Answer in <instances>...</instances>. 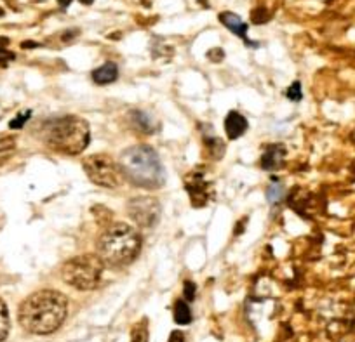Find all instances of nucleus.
<instances>
[{"instance_id": "nucleus-19", "label": "nucleus", "mask_w": 355, "mask_h": 342, "mask_svg": "<svg viewBox=\"0 0 355 342\" xmlns=\"http://www.w3.org/2000/svg\"><path fill=\"white\" fill-rule=\"evenodd\" d=\"M282 197H284V188L279 183H272L270 188L266 190V198H268L270 204H279L282 200Z\"/></svg>"}, {"instance_id": "nucleus-6", "label": "nucleus", "mask_w": 355, "mask_h": 342, "mask_svg": "<svg viewBox=\"0 0 355 342\" xmlns=\"http://www.w3.org/2000/svg\"><path fill=\"white\" fill-rule=\"evenodd\" d=\"M82 165H84L89 181L101 188L115 190L124 181V176H122L119 163L112 156L103 155V153L87 156V159H84Z\"/></svg>"}, {"instance_id": "nucleus-15", "label": "nucleus", "mask_w": 355, "mask_h": 342, "mask_svg": "<svg viewBox=\"0 0 355 342\" xmlns=\"http://www.w3.org/2000/svg\"><path fill=\"white\" fill-rule=\"evenodd\" d=\"M9 328H11V320H9L8 306L0 299V342L6 341V337L9 335Z\"/></svg>"}, {"instance_id": "nucleus-22", "label": "nucleus", "mask_w": 355, "mask_h": 342, "mask_svg": "<svg viewBox=\"0 0 355 342\" xmlns=\"http://www.w3.org/2000/svg\"><path fill=\"white\" fill-rule=\"evenodd\" d=\"M252 23H256V25H261V23H266L268 19H270V15L265 11V9H256L254 12H252Z\"/></svg>"}, {"instance_id": "nucleus-5", "label": "nucleus", "mask_w": 355, "mask_h": 342, "mask_svg": "<svg viewBox=\"0 0 355 342\" xmlns=\"http://www.w3.org/2000/svg\"><path fill=\"white\" fill-rule=\"evenodd\" d=\"M103 261L98 255L84 254L70 259L61 268L64 283L77 290H93L100 283L103 275Z\"/></svg>"}, {"instance_id": "nucleus-20", "label": "nucleus", "mask_w": 355, "mask_h": 342, "mask_svg": "<svg viewBox=\"0 0 355 342\" xmlns=\"http://www.w3.org/2000/svg\"><path fill=\"white\" fill-rule=\"evenodd\" d=\"M30 117H32V111H30V109L18 113V117H15L11 122H9V127H11V129H21L23 125H25L26 122L30 120Z\"/></svg>"}, {"instance_id": "nucleus-8", "label": "nucleus", "mask_w": 355, "mask_h": 342, "mask_svg": "<svg viewBox=\"0 0 355 342\" xmlns=\"http://www.w3.org/2000/svg\"><path fill=\"white\" fill-rule=\"evenodd\" d=\"M187 190H189L193 207L200 208L207 204V184L202 174H192L187 179Z\"/></svg>"}, {"instance_id": "nucleus-27", "label": "nucleus", "mask_w": 355, "mask_h": 342, "mask_svg": "<svg viewBox=\"0 0 355 342\" xmlns=\"http://www.w3.org/2000/svg\"><path fill=\"white\" fill-rule=\"evenodd\" d=\"M8 46H9V39H6V37H0V49H6Z\"/></svg>"}, {"instance_id": "nucleus-10", "label": "nucleus", "mask_w": 355, "mask_h": 342, "mask_svg": "<svg viewBox=\"0 0 355 342\" xmlns=\"http://www.w3.org/2000/svg\"><path fill=\"white\" fill-rule=\"evenodd\" d=\"M286 159V148L282 145H270L263 152L259 159V167L265 170H277L281 169Z\"/></svg>"}, {"instance_id": "nucleus-17", "label": "nucleus", "mask_w": 355, "mask_h": 342, "mask_svg": "<svg viewBox=\"0 0 355 342\" xmlns=\"http://www.w3.org/2000/svg\"><path fill=\"white\" fill-rule=\"evenodd\" d=\"M131 342H148V327H146V320L139 321V323L132 328Z\"/></svg>"}, {"instance_id": "nucleus-25", "label": "nucleus", "mask_w": 355, "mask_h": 342, "mask_svg": "<svg viewBox=\"0 0 355 342\" xmlns=\"http://www.w3.org/2000/svg\"><path fill=\"white\" fill-rule=\"evenodd\" d=\"M167 342H185V335H183V332L174 330V332H171L169 341Z\"/></svg>"}, {"instance_id": "nucleus-18", "label": "nucleus", "mask_w": 355, "mask_h": 342, "mask_svg": "<svg viewBox=\"0 0 355 342\" xmlns=\"http://www.w3.org/2000/svg\"><path fill=\"white\" fill-rule=\"evenodd\" d=\"M204 141H206L207 150H209V153L214 156V159H221V156H223L225 145L220 141V139H216V138H206V139H204Z\"/></svg>"}, {"instance_id": "nucleus-23", "label": "nucleus", "mask_w": 355, "mask_h": 342, "mask_svg": "<svg viewBox=\"0 0 355 342\" xmlns=\"http://www.w3.org/2000/svg\"><path fill=\"white\" fill-rule=\"evenodd\" d=\"M196 294H197V285L193 282H190V280H187L185 282V300L187 303H192V300L196 299Z\"/></svg>"}, {"instance_id": "nucleus-12", "label": "nucleus", "mask_w": 355, "mask_h": 342, "mask_svg": "<svg viewBox=\"0 0 355 342\" xmlns=\"http://www.w3.org/2000/svg\"><path fill=\"white\" fill-rule=\"evenodd\" d=\"M91 77H93L94 84H98V85L112 84V82H115L119 78V68H117V64L112 63V61H108V63L101 64L100 68H96Z\"/></svg>"}, {"instance_id": "nucleus-14", "label": "nucleus", "mask_w": 355, "mask_h": 342, "mask_svg": "<svg viewBox=\"0 0 355 342\" xmlns=\"http://www.w3.org/2000/svg\"><path fill=\"white\" fill-rule=\"evenodd\" d=\"M174 321L178 325H189L192 321V309L187 300H176L174 304Z\"/></svg>"}, {"instance_id": "nucleus-1", "label": "nucleus", "mask_w": 355, "mask_h": 342, "mask_svg": "<svg viewBox=\"0 0 355 342\" xmlns=\"http://www.w3.org/2000/svg\"><path fill=\"white\" fill-rule=\"evenodd\" d=\"M68 316V299L58 290H39L21 303L18 311L19 325L35 335H49L64 323Z\"/></svg>"}, {"instance_id": "nucleus-11", "label": "nucleus", "mask_w": 355, "mask_h": 342, "mask_svg": "<svg viewBox=\"0 0 355 342\" xmlns=\"http://www.w3.org/2000/svg\"><path fill=\"white\" fill-rule=\"evenodd\" d=\"M248 127V118L244 115H241L239 111H230L227 115V118H225V132H227V136L230 139H239L241 136H244Z\"/></svg>"}, {"instance_id": "nucleus-21", "label": "nucleus", "mask_w": 355, "mask_h": 342, "mask_svg": "<svg viewBox=\"0 0 355 342\" xmlns=\"http://www.w3.org/2000/svg\"><path fill=\"white\" fill-rule=\"evenodd\" d=\"M286 96H288V99H291V101H295V102L302 101V98H303L302 84H300V82H295V84H293L291 87L286 91Z\"/></svg>"}, {"instance_id": "nucleus-16", "label": "nucleus", "mask_w": 355, "mask_h": 342, "mask_svg": "<svg viewBox=\"0 0 355 342\" xmlns=\"http://www.w3.org/2000/svg\"><path fill=\"white\" fill-rule=\"evenodd\" d=\"M16 148V143L12 138H0V165L12 155Z\"/></svg>"}, {"instance_id": "nucleus-2", "label": "nucleus", "mask_w": 355, "mask_h": 342, "mask_svg": "<svg viewBox=\"0 0 355 342\" xmlns=\"http://www.w3.org/2000/svg\"><path fill=\"white\" fill-rule=\"evenodd\" d=\"M121 172L125 181L132 186L145 188V190H157L166 183V172H164L160 156L152 146L136 145L122 152Z\"/></svg>"}, {"instance_id": "nucleus-7", "label": "nucleus", "mask_w": 355, "mask_h": 342, "mask_svg": "<svg viewBox=\"0 0 355 342\" xmlns=\"http://www.w3.org/2000/svg\"><path fill=\"white\" fill-rule=\"evenodd\" d=\"M128 214L141 228H153V226L159 224L162 207H160L157 198L138 197L129 200Z\"/></svg>"}, {"instance_id": "nucleus-3", "label": "nucleus", "mask_w": 355, "mask_h": 342, "mask_svg": "<svg viewBox=\"0 0 355 342\" xmlns=\"http://www.w3.org/2000/svg\"><path fill=\"white\" fill-rule=\"evenodd\" d=\"M96 255L103 264L122 268L129 266L141 252V237L132 226L114 222L98 238Z\"/></svg>"}, {"instance_id": "nucleus-13", "label": "nucleus", "mask_w": 355, "mask_h": 342, "mask_svg": "<svg viewBox=\"0 0 355 342\" xmlns=\"http://www.w3.org/2000/svg\"><path fill=\"white\" fill-rule=\"evenodd\" d=\"M131 122L138 131L145 132H153V124H152V117H150L148 113L141 111V109H132L131 111Z\"/></svg>"}, {"instance_id": "nucleus-9", "label": "nucleus", "mask_w": 355, "mask_h": 342, "mask_svg": "<svg viewBox=\"0 0 355 342\" xmlns=\"http://www.w3.org/2000/svg\"><path fill=\"white\" fill-rule=\"evenodd\" d=\"M218 19H220V23L225 26V28L230 30V32L235 33L237 37H241V39L244 40L245 46L258 47V44L251 42V40L248 39V23L242 21L241 16L234 15V12H230V11H225L218 16Z\"/></svg>"}, {"instance_id": "nucleus-4", "label": "nucleus", "mask_w": 355, "mask_h": 342, "mask_svg": "<svg viewBox=\"0 0 355 342\" xmlns=\"http://www.w3.org/2000/svg\"><path fill=\"white\" fill-rule=\"evenodd\" d=\"M89 125L84 118L64 115L46 120L40 127V139L51 150L64 155H78L89 145Z\"/></svg>"}, {"instance_id": "nucleus-24", "label": "nucleus", "mask_w": 355, "mask_h": 342, "mask_svg": "<svg viewBox=\"0 0 355 342\" xmlns=\"http://www.w3.org/2000/svg\"><path fill=\"white\" fill-rule=\"evenodd\" d=\"M12 60H15V54L9 53V51L6 49H0V66H6V64Z\"/></svg>"}, {"instance_id": "nucleus-26", "label": "nucleus", "mask_w": 355, "mask_h": 342, "mask_svg": "<svg viewBox=\"0 0 355 342\" xmlns=\"http://www.w3.org/2000/svg\"><path fill=\"white\" fill-rule=\"evenodd\" d=\"M58 4H60L61 9H67L71 4V0H58Z\"/></svg>"}, {"instance_id": "nucleus-28", "label": "nucleus", "mask_w": 355, "mask_h": 342, "mask_svg": "<svg viewBox=\"0 0 355 342\" xmlns=\"http://www.w3.org/2000/svg\"><path fill=\"white\" fill-rule=\"evenodd\" d=\"M78 2H80V4H84V6H91L94 0H78Z\"/></svg>"}]
</instances>
